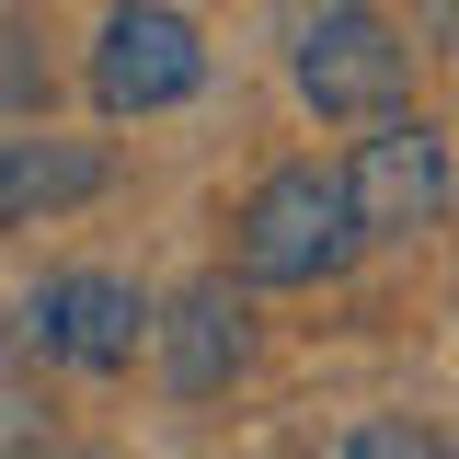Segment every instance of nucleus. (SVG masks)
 <instances>
[{
    "instance_id": "9",
    "label": "nucleus",
    "mask_w": 459,
    "mask_h": 459,
    "mask_svg": "<svg viewBox=\"0 0 459 459\" xmlns=\"http://www.w3.org/2000/svg\"><path fill=\"white\" fill-rule=\"evenodd\" d=\"M425 23H437V47L459 57V0H425Z\"/></svg>"
},
{
    "instance_id": "6",
    "label": "nucleus",
    "mask_w": 459,
    "mask_h": 459,
    "mask_svg": "<svg viewBox=\"0 0 459 459\" xmlns=\"http://www.w3.org/2000/svg\"><path fill=\"white\" fill-rule=\"evenodd\" d=\"M150 344H161V391L207 402L241 379V356H253V322H241V299L230 287H184L161 322H150Z\"/></svg>"
},
{
    "instance_id": "4",
    "label": "nucleus",
    "mask_w": 459,
    "mask_h": 459,
    "mask_svg": "<svg viewBox=\"0 0 459 459\" xmlns=\"http://www.w3.org/2000/svg\"><path fill=\"white\" fill-rule=\"evenodd\" d=\"M195 81H207V47H195V23L161 12V0H126L104 35H92V104L104 115H161Z\"/></svg>"
},
{
    "instance_id": "3",
    "label": "nucleus",
    "mask_w": 459,
    "mask_h": 459,
    "mask_svg": "<svg viewBox=\"0 0 459 459\" xmlns=\"http://www.w3.org/2000/svg\"><path fill=\"white\" fill-rule=\"evenodd\" d=\"M23 344H35L47 368L115 379V368H138V344H150V299L126 276H47L23 299Z\"/></svg>"
},
{
    "instance_id": "2",
    "label": "nucleus",
    "mask_w": 459,
    "mask_h": 459,
    "mask_svg": "<svg viewBox=\"0 0 459 459\" xmlns=\"http://www.w3.org/2000/svg\"><path fill=\"white\" fill-rule=\"evenodd\" d=\"M344 195H356V230L368 241H413V230H437L448 207V138L425 126V115H368V138H356V161H344Z\"/></svg>"
},
{
    "instance_id": "1",
    "label": "nucleus",
    "mask_w": 459,
    "mask_h": 459,
    "mask_svg": "<svg viewBox=\"0 0 459 459\" xmlns=\"http://www.w3.org/2000/svg\"><path fill=\"white\" fill-rule=\"evenodd\" d=\"M356 241H368V230H356L344 172L287 161V172H264L253 207H241V287H322V276H344Z\"/></svg>"
},
{
    "instance_id": "7",
    "label": "nucleus",
    "mask_w": 459,
    "mask_h": 459,
    "mask_svg": "<svg viewBox=\"0 0 459 459\" xmlns=\"http://www.w3.org/2000/svg\"><path fill=\"white\" fill-rule=\"evenodd\" d=\"M104 150L92 138H0V230H35L81 195H104Z\"/></svg>"
},
{
    "instance_id": "8",
    "label": "nucleus",
    "mask_w": 459,
    "mask_h": 459,
    "mask_svg": "<svg viewBox=\"0 0 459 459\" xmlns=\"http://www.w3.org/2000/svg\"><path fill=\"white\" fill-rule=\"evenodd\" d=\"M448 437H425V425H356L344 437V459H437Z\"/></svg>"
},
{
    "instance_id": "5",
    "label": "nucleus",
    "mask_w": 459,
    "mask_h": 459,
    "mask_svg": "<svg viewBox=\"0 0 459 459\" xmlns=\"http://www.w3.org/2000/svg\"><path fill=\"white\" fill-rule=\"evenodd\" d=\"M402 81H413V47H402L368 0H344V12H322L299 35V104L310 115H391Z\"/></svg>"
}]
</instances>
